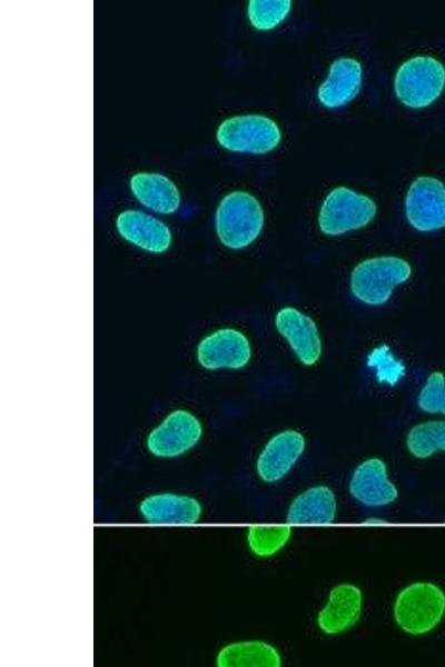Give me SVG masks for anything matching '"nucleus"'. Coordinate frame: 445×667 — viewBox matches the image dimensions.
I'll return each instance as SVG.
<instances>
[{
	"instance_id": "obj_6",
	"label": "nucleus",
	"mask_w": 445,
	"mask_h": 667,
	"mask_svg": "<svg viewBox=\"0 0 445 667\" xmlns=\"http://www.w3.org/2000/svg\"><path fill=\"white\" fill-rule=\"evenodd\" d=\"M280 139L278 125L261 115L228 118L217 130L219 145L235 152L266 153L278 147Z\"/></svg>"
},
{
	"instance_id": "obj_1",
	"label": "nucleus",
	"mask_w": 445,
	"mask_h": 667,
	"mask_svg": "<svg viewBox=\"0 0 445 667\" xmlns=\"http://www.w3.org/2000/svg\"><path fill=\"white\" fill-rule=\"evenodd\" d=\"M393 614L405 633L414 636L427 634L445 615V593L429 581L413 583L398 593Z\"/></svg>"
},
{
	"instance_id": "obj_14",
	"label": "nucleus",
	"mask_w": 445,
	"mask_h": 667,
	"mask_svg": "<svg viewBox=\"0 0 445 667\" xmlns=\"http://www.w3.org/2000/svg\"><path fill=\"white\" fill-rule=\"evenodd\" d=\"M201 511L197 499L172 492L150 495L139 504L142 518L156 525H191L199 520Z\"/></svg>"
},
{
	"instance_id": "obj_16",
	"label": "nucleus",
	"mask_w": 445,
	"mask_h": 667,
	"mask_svg": "<svg viewBox=\"0 0 445 667\" xmlns=\"http://www.w3.org/2000/svg\"><path fill=\"white\" fill-rule=\"evenodd\" d=\"M362 66L353 58H338L318 88V100L327 108H339L353 100L362 84Z\"/></svg>"
},
{
	"instance_id": "obj_23",
	"label": "nucleus",
	"mask_w": 445,
	"mask_h": 667,
	"mask_svg": "<svg viewBox=\"0 0 445 667\" xmlns=\"http://www.w3.org/2000/svg\"><path fill=\"white\" fill-rule=\"evenodd\" d=\"M418 407L428 414L445 415V377L442 372L429 375L418 395Z\"/></svg>"
},
{
	"instance_id": "obj_12",
	"label": "nucleus",
	"mask_w": 445,
	"mask_h": 667,
	"mask_svg": "<svg viewBox=\"0 0 445 667\" xmlns=\"http://www.w3.org/2000/svg\"><path fill=\"white\" fill-rule=\"evenodd\" d=\"M349 492L367 507L389 505L398 496L397 488L388 479L386 465L379 458H369L356 467L349 481Z\"/></svg>"
},
{
	"instance_id": "obj_2",
	"label": "nucleus",
	"mask_w": 445,
	"mask_h": 667,
	"mask_svg": "<svg viewBox=\"0 0 445 667\" xmlns=\"http://www.w3.org/2000/svg\"><path fill=\"white\" fill-rule=\"evenodd\" d=\"M215 223L222 245L231 249H241L259 236L264 226V211L254 196L237 190L221 199L216 210Z\"/></svg>"
},
{
	"instance_id": "obj_24",
	"label": "nucleus",
	"mask_w": 445,
	"mask_h": 667,
	"mask_svg": "<svg viewBox=\"0 0 445 667\" xmlns=\"http://www.w3.org/2000/svg\"><path fill=\"white\" fill-rule=\"evenodd\" d=\"M385 349L386 347L375 349L369 356V365L377 369L379 380L393 385L404 375V366Z\"/></svg>"
},
{
	"instance_id": "obj_5",
	"label": "nucleus",
	"mask_w": 445,
	"mask_h": 667,
	"mask_svg": "<svg viewBox=\"0 0 445 667\" xmlns=\"http://www.w3.org/2000/svg\"><path fill=\"white\" fill-rule=\"evenodd\" d=\"M376 210L372 198L346 187H337L327 195L322 205L319 228L325 235L338 236L368 225Z\"/></svg>"
},
{
	"instance_id": "obj_18",
	"label": "nucleus",
	"mask_w": 445,
	"mask_h": 667,
	"mask_svg": "<svg viewBox=\"0 0 445 667\" xmlns=\"http://www.w3.org/2000/svg\"><path fill=\"white\" fill-rule=\"evenodd\" d=\"M130 189L137 200L158 213H172L180 205L176 185L160 173L139 172L131 177Z\"/></svg>"
},
{
	"instance_id": "obj_8",
	"label": "nucleus",
	"mask_w": 445,
	"mask_h": 667,
	"mask_svg": "<svg viewBox=\"0 0 445 667\" xmlns=\"http://www.w3.org/2000/svg\"><path fill=\"white\" fill-rule=\"evenodd\" d=\"M200 421L186 410L170 412L147 437V449L159 458H172L191 449L200 439Z\"/></svg>"
},
{
	"instance_id": "obj_4",
	"label": "nucleus",
	"mask_w": 445,
	"mask_h": 667,
	"mask_svg": "<svg viewBox=\"0 0 445 667\" xmlns=\"http://www.w3.org/2000/svg\"><path fill=\"white\" fill-rule=\"evenodd\" d=\"M445 86V68L435 58L417 56L406 60L397 69L394 88L405 106L419 109L429 106Z\"/></svg>"
},
{
	"instance_id": "obj_11",
	"label": "nucleus",
	"mask_w": 445,
	"mask_h": 667,
	"mask_svg": "<svg viewBox=\"0 0 445 667\" xmlns=\"http://www.w3.org/2000/svg\"><path fill=\"white\" fill-rule=\"evenodd\" d=\"M305 447L304 436L296 430H284L275 435L257 459L259 478L265 482L284 478L303 455Z\"/></svg>"
},
{
	"instance_id": "obj_19",
	"label": "nucleus",
	"mask_w": 445,
	"mask_h": 667,
	"mask_svg": "<svg viewBox=\"0 0 445 667\" xmlns=\"http://www.w3.org/2000/svg\"><path fill=\"white\" fill-rule=\"evenodd\" d=\"M219 667H280L281 657L270 644L260 640L233 643L216 658Z\"/></svg>"
},
{
	"instance_id": "obj_20",
	"label": "nucleus",
	"mask_w": 445,
	"mask_h": 667,
	"mask_svg": "<svg viewBox=\"0 0 445 667\" xmlns=\"http://www.w3.org/2000/svg\"><path fill=\"white\" fill-rule=\"evenodd\" d=\"M408 451L418 459L445 451V421H425L415 425L406 437Z\"/></svg>"
},
{
	"instance_id": "obj_17",
	"label": "nucleus",
	"mask_w": 445,
	"mask_h": 667,
	"mask_svg": "<svg viewBox=\"0 0 445 667\" xmlns=\"http://www.w3.org/2000/svg\"><path fill=\"white\" fill-rule=\"evenodd\" d=\"M337 512L333 490L324 485L306 489L296 496L288 510L287 521L293 525H328Z\"/></svg>"
},
{
	"instance_id": "obj_3",
	"label": "nucleus",
	"mask_w": 445,
	"mask_h": 667,
	"mask_svg": "<svg viewBox=\"0 0 445 667\" xmlns=\"http://www.w3.org/2000/svg\"><path fill=\"white\" fill-rule=\"evenodd\" d=\"M412 273L409 263L398 257L382 256L359 262L350 276L353 295L367 305L385 303L394 287L405 282Z\"/></svg>"
},
{
	"instance_id": "obj_13",
	"label": "nucleus",
	"mask_w": 445,
	"mask_h": 667,
	"mask_svg": "<svg viewBox=\"0 0 445 667\" xmlns=\"http://www.w3.org/2000/svg\"><path fill=\"white\" fill-rule=\"evenodd\" d=\"M362 606L360 588L349 583L339 584L329 591L327 603L317 616V625L327 635L340 634L358 621Z\"/></svg>"
},
{
	"instance_id": "obj_21",
	"label": "nucleus",
	"mask_w": 445,
	"mask_h": 667,
	"mask_svg": "<svg viewBox=\"0 0 445 667\" xmlns=\"http://www.w3.org/2000/svg\"><path fill=\"white\" fill-rule=\"evenodd\" d=\"M288 525H254L247 532L249 549L258 557H269L279 551L289 540Z\"/></svg>"
},
{
	"instance_id": "obj_7",
	"label": "nucleus",
	"mask_w": 445,
	"mask_h": 667,
	"mask_svg": "<svg viewBox=\"0 0 445 667\" xmlns=\"http://www.w3.org/2000/svg\"><path fill=\"white\" fill-rule=\"evenodd\" d=\"M408 222L419 231L445 227V186L433 177H418L408 188L405 198Z\"/></svg>"
},
{
	"instance_id": "obj_15",
	"label": "nucleus",
	"mask_w": 445,
	"mask_h": 667,
	"mask_svg": "<svg viewBox=\"0 0 445 667\" xmlns=\"http://www.w3.org/2000/svg\"><path fill=\"white\" fill-rule=\"evenodd\" d=\"M116 226L123 239L150 252H164L171 243L169 228L155 217L139 210L122 211L117 218Z\"/></svg>"
},
{
	"instance_id": "obj_25",
	"label": "nucleus",
	"mask_w": 445,
	"mask_h": 667,
	"mask_svg": "<svg viewBox=\"0 0 445 667\" xmlns=\"http://www.w3.org/2000/svg\"><path fill=\"white\" fill-rule=\"evenodd\" d=\"M365 522L368 524V525L386 524L384 520L377 519V518L366 519Z\"/></svg>"
},
{
	"instance_id": "obj_9",
	"label": "nucleus",
	"mask_w": 445,
	"mask_h": 667,
	"mask_svg": "<svg viewBox=\"0 0 445 667\" xmlns=\"http://www.w3.org/2000/svg\"><path fill=\"white\" fill-rule=\"evenodd\" d=\"M251 349L246 336L236 329H219L204 338L197 348L199 364L209 370L239 369L248 364Z\"/></svg>"
},
{
	"instance_id": "obj_22",
	"label": "nucleus",
	"mask_w": 445,
	"mask_h": 667,
	"mask_svg": "<svg viewBox=\"0 0 445 667\" xmlns=\"http://www.w3.org/2000/svg\"><path fill=\"white\" fill-rule=\"evenodd\" d=\"M291 8L289 0H250L248 18L253 27L267 31L285 20Z\"/></svg>"
},
{
	"instance_id": "obj_10",
	"label": "nucleus",
	"mask_w": 445,
	"mask_h": 667,
	"mask_svg": "<svg viewBox=\"0 0 445 667\" xmlns=\"http://www.w3.org/2000/svg\"><path fill=\"white\" fill-rule=\"evenodd\" d=\"M275 325L301 364L312 366L317 362L322 354V341L310 317L293 307H285L277 312Z\"/></svg>"
}]
</instances>
